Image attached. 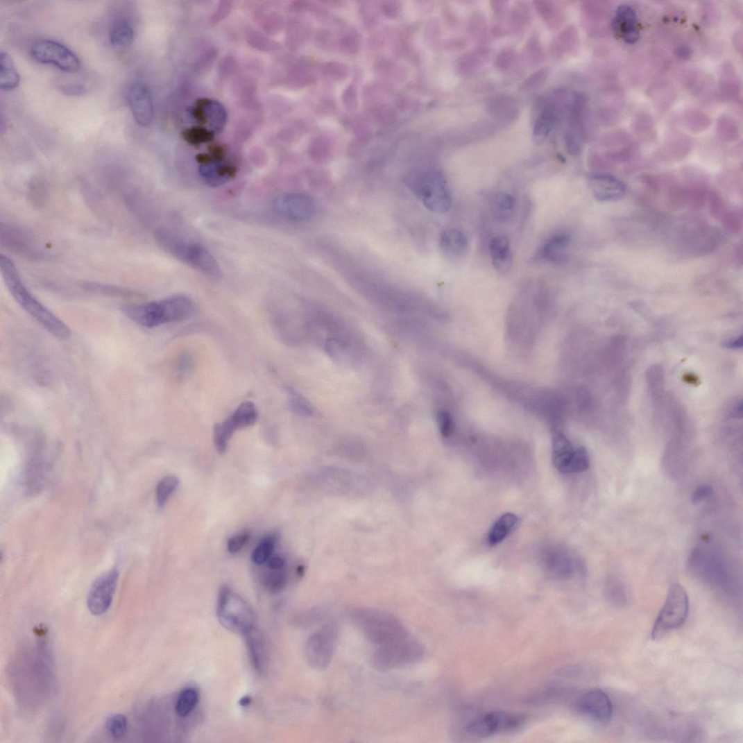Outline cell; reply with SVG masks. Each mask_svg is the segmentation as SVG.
Returning <instances> with one entry per match:
<instances>
[{"label":"cell","mask_w":743,"mask_h":743,"mask_svg":"<svg viewBox=\"0 0 743 743\" xmlns=\"http://www.w3.org/2000/svg\"><path fill=\"white\" fill-rule=\"evenodd\" d=\"M267 565L271 571H280L284 565V561L280 557H273L268 560Z\"/></svg>","instance_id":"f6af8a7d"},{"label":"cell","mask_w":743,"mask_h":743,"mask_svg":"<svg viewBox=\"0 0 743 743\" xmlns=\"http://www.w3.org/2000/svg\"><path fill=\"white\" fill-rule=\"evenodd\" d=\"M155 239L157 244L173 258L211 277H218L221 275L219 263L203 246L186 241L165 228L155 231Z\"/></svg>","instance_id":"3957f363"},{"label":"cell","mask_w":743,"mask_h":743,"mask_svg":"<svg viewBox=\"0 0 743 743\" xmlns=\"http://www.w3.org/2000/svg\"><path fill=\"white\" fill-rule=\"evenodd\" d=\"M616 34L626 43H636L640 37V31L637 15L633 8L629 6H621L616 11L613 23Z\"/></svg>","instance_id":"44dd1931"},{"label":"cell","mask_w":743,"mask_h":743,"mask_svg":"<svg viewBox=\"0 0 743 743\" xmlns=\"http://www.w3.org/2000/svg\"><path fill=\"white\" fill-rule=\"evenodd\" d=\"M250 535L247 533L236 535L228 541V549L231 554H236L248 542Z\"/></svg>","instance_id":"ab89813d"},{"label":"cell","mask_w":743,"mask_h":743,"mask_svg":"<svg viewBox=\"0 0 743 743\" xmlns=\"http://www.w3.org/2000/svg\"><path fill=\"white\" fill-rule=\"evenodd\" d=\"M199 173L205 183L217 187L226 184L234 177L235 169L209 161L200 166Z\"/></svg>","instance_id":"7402d4cb"},{"label":"cell","mask_w":743,"mask_h":743,"mask_svg":"<svg viewBox=\"0 0 743 743\" xmlns=\"http://www.w3.org/2000/svg\"><path fill=\"white\" fill-rule=\"evenodd\" d=\"M518 521V517L513 513L502 515L490 530L488 536L489 545L495 546L502 542L516 527Z\"/></svg>","instance_id":"484cf974"},{"label":"cell","mask_w":743,"mask_h":743,"mask_svg":"<svg viewBox=\"0 0 743 743\" xmlns=\"http://www.w3.org/2000/svg\"><path fill=\"white\" fill-rule=\"evenodd\" d=\"M0 241L8 250L24 259L37 261L44 257V252L37 239L22 228L2 223Z\"/></svg>","instance_id":"7c38bea8"},{"label":"cell","mask_w":743,"mask_h":743,"mask_svg":"<svg viewBox=\"0 0 743 743\" xmlns=\"http://www.w3.org/2000/svg\"><path fill=\"white\" fill-rule=\"evenodd\" d=\"M286 391L289 398V407L293 413L304 416L311 413V407L301 395H299L295 390L289 387H287Z\"/></svg>","instance_id":"d590c367"},{"label":"cell","mask_w":743,"mask_h":743,"mask_svg":"<svg viewBox=\"0 0 743 743\" xmlns=\"http://www.w3.org/2000/svg\"><path fill=\"white\" fill-rule=\"evenodd\" d=\"M552 459L555 467L562 473H577L578 450L561 432L552 434Z\"/></svg>","instance_id":"ac0fdd59"},{"label":"cell","mask_w":743,"mask_h":743,"mask_svg":"<svg viewBox=\"0 0 743 743\" xmlns=\"http://www.w3.org/2000/svg\"><path fill=\"white\" fill-rule=\"evenodd\" d=\"M196 307L191 298L184 295L123 308L126 317L136 324L153 328L163 325L185 321L195 314Z\"/></svg>","instance_id":"7a4b0ae2"},{"label":"cell","mask_w":743,"mask_h":743,"mask_svg":"<svg viewBox=\"0 0 743 743\" xmlns=\"http://www.w3.org/2000/svg\"><path fill=\"white\" fill-rule=\"evenodd\" d=\"M724 346L726 347V348H728V349H733V350L742 349V336H739L738 338H737L735 339L731 340V341H727L724 342Z\"/></svg>","instance_id":"bcb514c9"},{"label":"cell","mask_w":743,"mask_h":743,"mask_svg":"<svg viewBox=\"0 0 743 743\" xmlns=\"http://www.w3.org/2000/svg\"><path fill=\"white\" fill-rule=\"evenodd\" d=\"M250 703L251 699L249 697H244L240 701V704L242 706H248Z\"/></svg>","instance_id":"7dc6e473"},{"label":"cell","mask_w":743,"mask_h":743,"mask_svg":"<svg viewBox=\"0 0 743 743\" xmlns=\"http://www.w3.org/2000/svg\"><path fill=\"white\" fill-rule=\"evenodd\" d=\"M569 242L570 239L566 234L553 236L543 247V258L552 263H561L565 259Z\"/></svg>","instance_id":"cb8c5ba5"},{"label":"cell","mask_w":743,"mask_h":743,"mask_svg":"<svg viewBox=\"0 0 743 743\" xmlns=\"http://www.w3.org/2000/svg\"><path fill=\"white\" fill-rule=\"evenodd\" d=\"M422 656V647L410 637L396 643L379 647L373 660L376 668L386 671L417 662Z\"/></svg>","instance_id":"9c48e42d"},{"label":"cell","mask_w":743,"mask_h":743,"mask_svg":"<svg viewBox=\"0 0 743 743\" xmlns=\"http://www.w3.org/2000/svg\"><path fill=\"white\" fill-rule=\"evenodd\" d=\"M61 91L69 96H80L86 92L85 87L82 85H65L60 87Z\"/></svg>","instance_id":"7bdbcfd3"},{"label":"cell","mask_w":743,"mask_h":743,"mask_svg":"<svg viewBox=\"0 0 743 743\" xmlns=\"http://www.w3.org/2000/svg\"><path fill=\"white\" fill-rule=\"evenodd\" d=\"M490 257L497 270H502L511 259L510 241L507 237L497 236L489 244Z\"/></svg>","instance_id":"4316f807"},{"label":"cell","mask_w":743,"mask_h":743,"mask_svg":"<svg viewBox=\"0 0 743 743\" xmlns=\"http://www.w3.org/2000/svg\"><path fill=\"white\" fill-rule=\"evenodd\" d=\"M216 616L219 622L234 633L244 635L255 627L254 610L246 600L234 593L227 585L219 591Z\"/></svg>","instance_id":"8992f818"},{"label":"cell","mask_w":743,"mask_h":743,"mask_svg":"<svg viewBox=\"0 0 743 743\" xmlns=\"http://www.w3.org/2000/svg\"><path fill=\"white\" fill-rule=\"evenodd\" d=\"M513 51H507L500 55L497 60V65H500L502 68L506 67H508L512 65L511 63L515 59V53Z\"/></svg>","instance_id":"ee69618b"},{"label":"cell","mask_w":743,"mask_h":743,"mask_svg":"<svg viewBox=\"0 0 743 743\" xmlns=\"http://www.w3.org/2000/svg\"><path fill=\"white\" fill-rule=\"evenodd\" d=\"M258 418V411L254 403L246 401L241 404L225 421L215 424L214 442L216 450L225 454L234 434L254 425Z\"/></svg>","instance_id":"ba28073f"},{"label":"cell","mask_w":743,"mask_h":743,"mask_svg":"<svg viewBox=\"0 0 743 743\" xmlns=\"http://www.w3.org/2000/svg\"><path fill=\"white\" fill-rule=\"evenodd\" d=\"M275 543V536H266L257 548L253 551L251 556L253 562L257 565H262L267 562L273 555Z\"/></svg>","instance_id":"d6a6232c"},{"label":"cell","mask_w":743,"mask_h":743,"mask_svg":"<svg viewBox=\"0 0 743 743\" xmlns=\"http://www.w3.org/2000/svg\"><path fill=\"white\" fill-rule=\"evenodd\" d=\"M440 246L443 251L450 257H459L466 254L468 241L466 234L456 228H449L440 237Z\"/></svg>","instance_id":"603a6c76"},{"label":"cell","mask_w":743,"mask_h":743,"mask_svg":"<svg viewBox=\"0 0 743 743\" xmlns=\"http://www.w3.org/2000/svg\"><path fill=\"white\" fill-rule=\"evenodd\" d=\"M558 116L554 108L551 107L545 108L534 124V136L542 139L547 137L554 128Z\"/></svg>","instance_id":"4dcf8cb0"},{"label":"cell","mask_w":743,"mask_h":743,"mask_svg":"<svg viewBox=\"0 0 743 743\" xmlns=\"http://www.w3.org/2000/svg\"><path fill=\"white\" fill-rule=\"evenodd\" d=\"M523 722L521 717L505 711H493L472 720L466 731L474 737H487L515 731Z\"/></svg>","instance_id":"8fae6325"},{"label":"cell","mask_w":743,"mask_h":743,"mask_svg":"<svg viewBox=\"0 0 743 743\" xmlns=\"http://www.w3.org/2000/svg\"><path fill=\"white\" fill-rule=\"evenodd\" d=\"M438 422L441 434L450 436L454 431V422L451 415L446 411H441L438 415Z\"/></svg>","instance_id":"74e56055"},{"label":"cell","mask_w":743,"mask_h":743,"mask_svg":"<svg viewBox=\"0 0 743 743\" xmlns=\"http://www.w3.org/2000/svg\"><path fill=\"white\" fill-rule=\"evenodd\" d=\"M689 612L690 602L686 590L681 583L673 584L654 624L652 638L660 640L682 627L688 618Z\"/></svg>","instance_id":"52a82bcc"},{"label":"cell","mask_w":743,"mask_h":743,"mask_svg":"<svg viewBox=\"0 0 743 743\" xmlns=\"http://www.w3.org/2000/svg\"><path fill=\"white\" fill-rule=\"evenodd\" d=\"M273 209L277 214L293 221H305L310 218L314 212L313 199L305 194H287L275 198Z\"/></svg>","instance_id":"2e32d148"},{"label":"cell","mask_w":743,"mask_h":743,"mask_svg":"<svg viewBox=\"0 0 743 743\" xmlns=\"http://www.w3.org/2000/svg\"><path fill=\"white\" fill-rule=\"evenodd\" d=\"M355 620L363 633L379 647L411 637L399 620L382 610H360L356 613Z\"/></svg>","instance_id":"5b68a950"},{"label":"cell","mask_w":743,"mask_h":743,"mask_svg":"<svg viewBox=\"0 0 743 743\" xmlns=\"http://www.w3.org/2000/svg\"><path fill=\"white\" fill-rule=\"evenodd\" d=\"M0 272L15 301L31 318L59 339L65 340L71 336V329L30 293L23 283L17 267L3 255L0 257Z\"/></svg>","instance_id":"6da1fadb"},{"label":"cell","mask_w":743,"mask_h":743,"mask_svg":"<svg viewBox=\"0 0 743 743\" xmlns=\"http://www.w3.org/2000/svg\"><path fill=\"white\" fill-rule=\"evenodd\" d=\"M712 495V487L709 485H701L694 490L692 495L691 501L694 504H699L710 497Z\"/></svg>","instance_id":"b9f144b4"},{"label":"cell","mask_w":743,"mask_h":743,"mask_svg":"<svg viewBox=\"0 0 743 743\" xmlns=\"http://www.w3.org/2000/svg\"><path fill=\"white\" fill-rule=\"evenodd\" d=\"M31 55L37 62L51 65L62 71L75 73L80 70V58L67 46L50 40H40L31 47Z\"/></svg>","instance_id":"30bf717a"},{"label":"cell","mask_w":743,"mask_h":743,"mask_svg":"<svg viewBox=\"0 0 743 743\" xmlns=\"http://www.w3.org/2000/svg\"><path fill=\"white\" fill-rule=\"evenodd\" d=\"M199 701L198 691L193 688L183 690L178 698L176 705V715L180 718H185L192 714Z\"/></svg>","instance_id":"f546056e"},{"label":"cell","mask_w":743,"mask_h":743,"mask_svg":"<svg viewBox=\"0 0 743 743\" xmlns=\"http://www.w3.org/2000/svg\"><path fill=\"white\" fill-rule=\"evenodd\" d=\"M178 485V478L173 476L166 477L157 484L156 487V501L159 507H164L171 495L176 491Z\"/></svg>","instance_id":"1f68e13d"},{"label":"cell","mask_w":743,"mask_h":743,"mask_svg":"<svg viewBox=\"0 0 743 743\" xmlns=\"http://www.w3.org/2000/svg\"><path fill=\"white\" fill-rule=\"evenodd\" d=\"M589 186L595 198L599 201H615L626 194L625 184L608 175H595L589 179Z\"/></svg>","instance_id":"ffe728a7"},{"label":"cell","mask_w":743,"mask_h":743,"mask_svg":"<svg viewBox=\"0 0 743 743\" xmlns=\"http://www.w3.org/2000/svg\"><path fill=\"white\" fill-rule=\"evenodd\" d=\"M336 635L335 626L326 625L309 638L306 654L311 667L323 670L330 665L334 655Z\"/></svg>","instance_id":"4fadbf2b"},{"label":"cell","mask_w":743,"mask_h":743,"mask_svg":"<svg viewBox=\"0 0 743 743\" xmlns=\"http://www.w3.org/2000/svg\"><path fill=\"white\" fill-rule=\"evenodd\" d=\"M407 185L429 211L443 214L451 207V195L442 173L436 170H418L407 178Z\"/></svg>","instance_id":"277c9868"},{"label":"cell","mask_w":743,"mask_h":743,"mask_svg":"<svg viewBox=\"0 0 743 743\" xmlns=\"http://www.w3.org/2000/svg\"><path fill=\"white\" fill-rule=\"evenodd\" d=\"M580 712L593 721L608 724L613 717V705L608 694L600 689H592L581 695L577 702Z\"/></svg>","instance_id":"9a60e30c"},{"label":"cell","mask_w":743,"mask_h":743,"mask_svg":"<svg viewBox=\"0 0 743 743\" xmlns=\"http://www.w3.org/2000/svg\"><path fill=\"white\" fill-rule=\"evenodd\" d=\"M212 133L203 129H195L189 130L185 135V138L191 144H199V142L210 140Z\"/></svg>","instance_id":"f35d334b"},{"label":"cell","mask_w":743,"mask_h":743,"mask_svg":"<svg viewBox=\"0 0 743 743\" xmlns=\"http://www.w3.org/2000/svg\"><path fill=\"white\" fill-rule=\"evenodd\" d=\"M128 100L132 114L140 126H149L153 119V103L150 90L144 84H133L129 89Z\"/></svg>","instance_id":"e0dca14e"},{"label":"cell","mask_w":743,"mask_h":743,"mask_svg":"<svg viewBox=\"0 0 743 743\" xmlns=\"http://www.w3.org/2000/svg\"><path fill=\"white\" fill-rule=\"evenodd\" d=\"M119 579L117 569L101 575L92 585L87 596V607L94 615H101L112 606Z\"/></svg>","instance_id":"5bb4252c"},{"label":"cell","mask_w":743,"mask_h":743,"mask_svg":"<svg viewBox=\"0 0 743 743\" xmlns=\"http://www.w3.org/2000/svg\"><path fill=\"white\" fill-rule=\"evenodd\" d=\"M128 719L122 715H114L107 719L105 730L114 739L122 738L128 731Z\"/></svg>","instance_id":"836d02e7"},{"label":"cell","mask_w":743,"mask_h":743,"mask_svg":"<svg viewBox=\"0 0 743 743\" xmlns=\"http://www.w3.org/2000/svg\"><path fill=\"white\" fill-rule=\"evenodd\" d=\"M548 76V69H543L538 72L533 74L524 83V88L526 89H533L539 88L540 86L544 83Z\"/></svg>","instance_id":"60d3db41"},{"label":"cell","mask_w":743,"mask_h":743,"mask_svg":"<svg viewBox=\"0 0 743 743\" xmlns=\"http://www.w3.org/2000/svg\"><path fill=\"white\" fill-rule=\"evenodd\" d=\"M287 581V575L282 570L272 571L271 573L265 576L263 581L265 588L274 594L282 591L286 588Z\"/></svg>","instance_id":"e575fe53"},{"label":"cell","mask_w":743,"mask_h":743,"mask_svg":"<svg viewBox=\"0 0 743 743\" xmlns=\"http://www.w3.org/2000/svg\"><path fill=\"white\" fill-rule=\"evenodd\" d=\"M243 635L252 667L257 673L264 674L270 663V651L264 635L255 626Z\"/></svg>","instance_id":"d6986e66"},{"label":"cell","mask_w":743,"mask_h":743,"mask_svg":"<svg viewBox=\"0 0 743 743\" xmlns=\"http://www.w3.org/2000/svg\"><path fill=\"white\" fill-rule=\"evenodd\" d=\"M20 82V75L15 68L11 57L2 51L0 53V87L10 91L17 88Z\"/></svg>","instance_id":"d4e9b609"},{"label":"cell","mask_w":743,"mask_h":743,"mask_svg":"<svg viewBox=\"0 0 743 743\" xmlns=\"http://www.w3.org/2000/svg\"><path fill=\"white\" fill-rule=\"evenodd\" d=\"M194 367V359L189 354H183L178 360L176 373L180 378H185L192 373Z\"/></svg>","instance_id":"8d00e7d4"},{"label":"cell","mask_w":743,"mask_h":743,"mask_svg":"<svg viewBox=\"0 0 743 743\" xmlns=\"http://www.w3.org/2000/svg\"><path fill=\"white\" fill-rule=\"evenodd\" d=\"M134 36V29L130 23L126 21H119L110 31L109 37L113 46L126 47L133 43Z\"/></svg>","instance_id":"f1b7e54d"},{"label":"cell","mask_w":743,"mask_h":743,"mask_svg":"<svg viewBox=\"0 0 743 743\" xmlns=\"http://www.w3.org/2000/svg\"><path fill=\"white\" fill-rule=\"evenodd\" d=\"M514 198L506 193H499L491 199V210L494 216L499 221H508L511 218L515 208Z\"/></svg>","instance_id":"83f0119b"}]
</instances>
